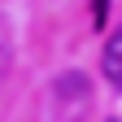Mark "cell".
Masks as SVG:
<instances>
[{"label":"cell","mask_w":122,"mask_h":122,"mask_svg":"<svg viewBox=\"0 0 122 122\" xmlns=\"http://www.w3.org/2000/svg\"><path fill=\"white\" fill-rule=\"evenodd\" d=\"M87 109V79L83 74H61V79L52 83V118L57 122H74Z\"/></svg>","instance_id":"1"},{"label":"cell","mask_w":122,"mask_h":122,"mask_svg":"<svg viewBox=\"0 0 122 122\" xmlns=\"http://www.w3.org/2000/svg\"><path fill=\"white\" fill-rule=\"evenodd\" d=\"M100 70H105V79L113 83V92H122V26L113 30L109 39H105V57H100Z\"/></svg>","instance_id":"2"}]
</instances>
